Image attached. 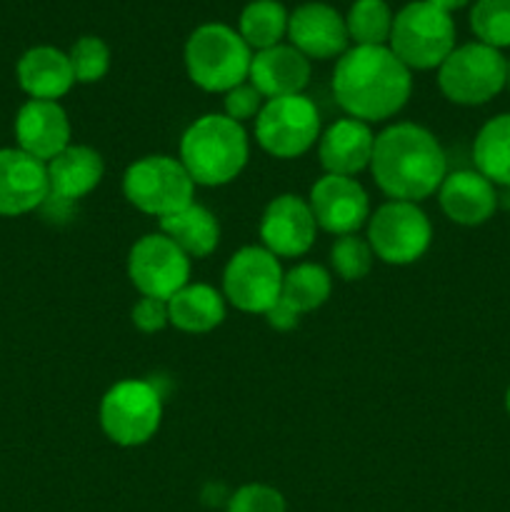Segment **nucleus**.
Here are the masks:
<instances>
[{
	"label": "nucleus",
	"instance_id": "obj_13",
	"mask_svg": "<svg viewBox=\"0 0 510 512\" xmlns=\"http://www.w3.org/2000/svg\"><path fill=\"white\" fill-rule=\"evenodd\" d=\"M308 205L318 230L335 235H353L370 220V198L355 178L325 173L310 188Z\"/></svg>",
	"mask_w": 510,
	"mask_h": 512
},
{
	"label": "nucleus",
	"instance_id": "obj_19",
	"mask_svg": "<svg viewBox=\"0 0 510 512\" xmlns=\"http://www.w3.org/2000/svg\"><path fill=\"white\" fill-rule=\"evenodd\" d=\"M375 133L368 123L355 118H340L320 133L318 158L325 173L355 178L370 170Z\"/></svg>",
	"mask_w": 510,
	"mask_h": 512
},
{
	"label": "nucleus",
	"instance_id": "obj_35",
	"mask_svg": "<svg viewBox=\"0 0 510 512\" xmlns=\"http://www.w3.org/2000/svg\"><path fill=\"white\" fill-rule=\"evenodd\" d=\"M265 320H268V325L273 330H278V333H288V330L298 328L300 323V315L295 313L293 308H290L285 300H278V303L273 305V308L265 313Z\"/></svg>",
	"mask_w": 510,
	"mask_h": 512
},
{
	"label": "nucleus",
	"instance_id": "obj_23",
	"mask_svg": "<svg viewBox=\"0 0 510 512\" xmlns=\"http://www.w3.org/2000/svg\"><path fill=\"white\" fill-rule=\"evenodd\" d=\"M170 325L180 333L203 335L218 328L228 313L223 293L208 283H188L168 300Z\"/></svg>",
	"mask_w": 510,
	"mask_h": 512
},
{
	"label": "nucleus",
	"instance_id": "obj_34",
	"mask_svg": "<svg viewBox=\"0 0 510 512\" xmlns=\"http://www.w3.org/2000/svg\"><path fill=\"white\" fill-rule=\"evenodd\" d=\"M130 320H133V325L140 333H160V330H165L170 325L168 300L143 298V295H140V300L133 305V310H130Z\"/></svg>",
	"mask_w": 510,
	"mask_h": 512
},
{
	"label": "nucleus",
	"instance_id": "obj_16",
	"mask_svg": "<svg viewBox=\"0 0 510 512\" xmlns=\"http://www.w3.org/2000/svg\"><path fill=\"white\" fill-rule=\"evenodd\" d=\"M50 195L43 160L20 148H0V215L18 218L43 208Z\"/></svg>",
	"mask_w": 510,
	"mask_h": 512
},
{
	"label": "nucleus",
	"instance_id": "obj_21",
	"mask_svg": "<svg viewBox=\"0 0 510 512\" xmlns=\"http://www.w3.org/2000/svg\"><path fill=\"white\" fill-rule=\"evenodd\" d=\"M248 83H253L265 100L303 95L310 83V60L290 43L258 50L253 53Z\"/></svg>",
	"mask_w": 510,
	"mask_h": 512
},
{
	"label": "nucleus",
	"instance_id": "obj_20",
	"mask_svg": "<svg viewBox=\"0 0 510 512\" xmlns=\"http://www.w3.org/2000/svg\"><path fill=\"white\" fill-rule=\"evenodd\" d=\"M45 170L50 185L45 203L73 205L98 188L105 175V163L98 150L90 145L70 143L63 153L45 163Z\"/></svg>",
	"mask_w": 510,
	"mask_h": 512
},
{
	"label": "nucleus",
	"instance_id": "obj_37",
	"mask_svg": "<svg viewBox=\"0 0 510 512\" xmlns=\"http://www.w3.org/2000/svg\"><path fill=\"white\" fill-rule=\"evenodd\" d=\"M505 410H508V415H510V388H508V393H505Z\"/></svg>",
	"mask_w": 510,
	"mask_h": 512
},
{
	"label": "nucleus",
	"instance_id": "obj_18",
	"mask_svg": "<svg viewBox=\"0 0 510 512\" xmlns=\"http://www.w3.org/2000/svg\"><path fill=\"white\" fill-rule=\"evenodd\" d=\"M438 203L445 218L463 228H478L488 223L500 205L498 188L488 178L470 170H453L438 188Z\"/></svg>",
	"mask_w": 510,
	"mask_h": 512
},
{
	"label": "nucleus",
	"instance_id": "obj_12",
	"mask_svg": "<svg viewBox=\"0 0 510 512\" xmlns=\"http://www.w3.org/2000/svg\"><path fill=\"white\" fill-rule=\"evenodd\" d=\"M193 260L158 230L133 243L128 253V278L143 298L170 300L190 283Z\"/></svg>",
	"mask_w": 510,
	"mask_h": 512
},
{
	"label": "nucleus",
	"instance_id": "obj_29",
	"mask_svg": "<svg viewBox=\"0 0 510 512\" xmlns=\"http://www.w3.org/2000/svg\"><path fill=\"white\" fill-rule=\"evenodd\" d=\"M468 20L478 43L495 50L510 48V0H475Z\"/></svg>",
	"mask_w": 510,
	"mask_h": 512
},
{
	"label": "nucleus",
	"instance_id": "obj_15",
	"mask_svg": "<svg viewBox=\"0 0 510 512\" xmlns=\"http://www.w3.org/2000/svg\"><path fill=\"white\" fill-rule=\"evenodd\" d=\"M288 43L308 60H338L350 48L345 15L320 0L298 5L290 10Z\"/></svg>",
	"mask_w": 510,
	"mask_h": 512
},
{
	"label": "nucleus",
	"instance_id": "obj_31",
	"mask_svg": "<svg viewBox=\"0 0 510 512\" xmlns=\"http://www.w3.org/2000/svg\"><path fill=\"white\" fill-rule=\"evenodd\" d=\"M70 68H73L75 83H98L108 75L110 70V48L103 38L98 35H83L73 43V48L68 50Z\"/></svg>",
	"mask_w": 510,
	"mask_h": 512
},
{
	"label": "nucleus",
	"instance_id": "obj_33",
	"mask_svg": "<svg viewBox=\"0 0 510 512\" xmlns=\"http://www.w3.org/2000/svg\"><path fill=\"white\" fill-rule=\"evenodd\" d=\"M265 98L255 90L253 83H240L235 85L233 90H228L223 98V115H228L235 123H248V120H255L263 110Z\"/></svg>",
	"mask_w": 510,
	"mask_h": 512
},
{
	"label": "nucleus",
	"instance_id": "obj_8",
	"mask_svg": "<svg viewBox=\"0 0 510 512\" xmlns=\"http://www.w3.org/2000/svg\"><path fill=\"white\" fill-rule=\"evenodd\" d=\"M508 58L490 45L465 43L455 45L453 53L438 68V88L450 103L475 108L503 93Z\"/></svg>",
	"mask_w": 510,
	"mask_h": 512
},
{
	"label": "nucleus",
	"instance_id": "obj_36",
	"mask_svg": "<svg viewBox=\"0 0 510 512\" xmlns=\"http://www.w3.org/2000/svg\"><path fill=\"white\" fill-rule=\"evenodd\" d=\"M428 3H433L435 8H440V10H445V13H450V15H453L455 10H463V8H468V5H470V0H428Z\"/></svg>",
	"mask_w": 510,
	"mask_h": 512
},
{
	"label": "nucleus",
	"instance_id": "obj_4",
	"mask_svg": "<svg viewBox=\"0 0 510 512\" xmlns=\"http://www.w3.org/2000/svg\"><path fill=\"white\" fill-rule=\"evenodd\" d=\"M183 60L190 83L205 93L225 95L248 80L253 50L233 25L203 23L185 40Z\"/></svg>",
	"mask_w": 510,
	"mask_h": 512
},
{
	"label": "nucleus",
	"instance_id": "obj_27",
	"mask_svg": "<svg viewBox=\"0 0 510 512\" xmlns=\"http://www.w3.org/2000/svg\"><path fill=\"white\" fill-rule=\"evenodd\" d=\"M333 293V275L318 263H298L283 275L280 300L290 305L298 315L323 308Z\"/></svg>",
	"mask_w": 510,
	"mask_h": 512
},
{
	"label": "nucleus",
	"instance_id": "obj_26",
	"mask_svg": "<svg viewBox=\"0 0 510 512\" xmlns=\"http://www.w3.org/2000/svg\"><path fill=\"white\" fill-rule=\"evenodd\" d=\"M288 8L280 0H250L238 18L240 38L253 53L283 43L288 38Z\"/></svg>",
	"mask_w": 510,
	"mask_h": 512
},
{
	"label": "nucleus",
	"instance_id": "obj_25",
	"mask_svg": "<svg viewBox=\"0 0 510 512\" xmlns=\"http://www.w3.org/2000/svg\"><path fill=\"white\" fill-rule=\"evenodd\" d=\"M473 165L495 188L510 190V113L495 115L478 130Z\"/></svg>",
	"mask_w": 510,
	"mask_h": 512
},
{
	"label": "nucleus",
	"instance_id": "obj_10",
	"mask_svg": "<svg viewBox=\"0 0 510 512\" xmlns=\"http://www.w3.org/2000/svg\"><path fill=\"white\" fill-rule=\"evenodd\" d=\"M320 138L318 105L308 95L265 100L255 118V140L268 155L293 160L308 153Z\"/></svg>",
	"mask_w": 510,
	"mask_h": 512
},
{
	"label": "nucleus",
	"instance_id": "obj_6",
	"mask_svg": "<svg viewBox=\"0 0 510 512\" xmlns=\"http://www.w3.org/2000/svg\"><path fill=\"white\" fill-rule=\"evenodd\" d=\"M100 428L110 443L138 448L150 443L163 423V398L148 380H120L100 400Z\"/></svg>",
	"mask_w": 510,
	"mask_h": 512
},
{
	"label": "nucleus",
	"instance_id": "obj_1",
	"mask_svg": "<svg viewBox=\"0 0 510 512\" xmlns=\"http://www.w3.org/2000/svg\"><path fill=\"white\" fill-rule=\"evenodd\" d=\"M333 95L348 118L383 123L413 95V73L388 45H350L335 60Z\"/></svg>",
	"mask_w": 510,
	"mask_h": 512
},
{
	"label": "nucleus",
	"instance_id": "obj_11",
	"mask_svg": "<svg viewBox=\"0 0 510 512\" xmlns=\"http://www.w3.org/2000/svg\"><path fill=\"white\" fill-rule=\"evenodd\" d=\"M283 265L263 245L235 250L223 270V298L240 313L265 315L280 300Z\"/></svg>",
	"mask_w": 510,
	"mask_h": 512
},
{
	"label": "nucleus",
	"instance_id": "obj_32",
	"mask_svg": "<svg viewBox=\"0 0 510 512\" xmlns=\"http://www.w3.org/2000/svg\"><path fill=\"white\" fill-rule=\"evenodd\" d=\"M285 498L280 490L263 483H250L235 490L228 498L225 512H285Z\"/></svg>",
	"mask_w": 510,
	"mask_h": 512
},
{
	"label": "nucleus",
	"instance_id": "obj_38",
	"mask_svg": "<svg viewBox=\"0 0 510 512\" xmlns=\"http://www.w3.org/2000/svg\"><path fill=\"white\" fill-rule=\"evenodd\" d=\"M505 88L510 90V60H508V75H505Z\"/></svg>",
	"mask_w": 510,
	"mask_h": 512
},
{
	"label": "nucleus",
	"instance_id": "obj_30",
	"mask_svg": "<svg viewBox=\"0 0 510 512\" xmlns=\"http://www.w3.org/2000/svg\"><path fill=\"white\" fill-rule=\"evenodd\" d=\"M375 253L365 238L358 233L340 235L330 248V265H333L335 275L345 283H358V280L368 278L373 270Z\"/></svg>",
	"mask_w": 510,
	"mask_h": 512
},
{
	"label": "nucleus",
	"instance_id": "obj_3",
	"mask_svg": "<svg viewBox=\"0 0 510 512\" xmlns=\"http://www.w3.org/2000/svg\"><path fill=\"white\" fill-rule=\"evenodd\" d=\"M250 158L248 133L223 113L195 118L180 138L178 160L195 185L220 188L238 178Z\"/></svg>",
	"mask_w": 510,
	"mask_h": 512
},
{
	"label": "nucleus",
	"instance_id": "obj_9",
	"mask_svg": "<svg viewBox=\"0 0 510 512\" xmlns=\"http://www.w3.org/2000/svg\"><path fill=\"white\" fill-rule=\"evenodd\" d=\"M365 240L388 265L418 263L433 243V223L418 203L388 200L370 213Z\"/></svg>",
	"mask_w": 510,
	"mask_h": 512
},
{
	"label": "nucleus",
	"instance_id": "obj_28",
	"mask_svg": "<svg viewBox=\"0 0 510 512\" xmlns=\"http://www.w3.org/2000/svg\"><path fill=\"white\" fill-rule=\"evenodd\" d=\"M395 13L385 0H353L345 13L350 45H388Z\"/></svg>",
	"mask_w": 510,
	"mask_h": 512
},
{
	"label": "nucleus",
	"instance_id": "obj_24",
	"mask_svg": "<svg viewBox=\"0 0 510 512\" xmlns=\"http://www.w3.org/2000/svg\"><path fill=\"white\" fill-rule=\"evenodd\" d=\"M160 233L168 235L190 260H203L215 253L220 243V223L205 205L190 203L178 213L160 218Z\"/></svg>",
	"mask_w": 510,
	"mask_h": 512
},
{
	"label": "nucleus",
	"instance_id": "obj_14",
	"mask_svg": "<svg viewBox=\"0 0 510 512\" xmlns=\"http://www.w3.org/2000/svg\"><path fill=\"white\" fill-rule=\"evenodd\" d=\"M260 245L275 258H300L308 253L318 235V223L308 200L300 195H275L260 218Z\"/></svg>",
	"mask_w": 510,
	"mask_h": 512
},
{
	"label": "nucleus",
	"instance_id": "obj_7",
	"mask_svg": "<svg viewBox=\"0 0 510 512\" xmlns=\"http://www.w3.org/2000/svg\"><path fill=\"white\" fill-rule=\"evenodd\" d=\"M123 195L135 210L168 218L195 200V183L173 155H145L123 173Z\"/></svg>",
	"mask_w": 510,
	"mask_h": 512
},
{
	"label": "nucleus",
	"instance_id": "obj_5",
	"mask_svg": "<svg viewBox=\"0 0 510 512\" xmlns=\"http://www.w3.org/2000/svg\"><path fill=\"white\" fill-rule=\"evenodd\" d=\"M388 48L413 70H438L455 50V20L428 0H413L395 13Z\"/></svg>",
	"mask_w": 510,
	"mask_h": 512
},
{
	"label": "nucleus",
	"instance_id": "obj_17",
	"mask_svg": "<svg viewBox=\"0 0 510 512\" xmlns=\"http://www.w3.org/2000/svg\"><path fill=\"white\" fill-rule=\"evenodd\" d=\"M73 138L68 113L55 100H25L15 115V148L33 158L53 160L63 153Z\"/></svg>",
	"mask_w": 510,
	"mask_h": 512
},
{
	"label": "nucleus",
	"instance_id": "obj_22",
	"mask_svg": "<svg viewBox=\"0 0 510 512\" xmlns=\"http://www.w3.org/2000/svg\"><path fill=\"white\" fill-rule=\"evenodd\" d=\"M15 78L28 100H55L58 103L75 85L68 53L55 45H35V48L25 50L15 65Z\"/></svg>",
	"mask_w": 510,
	"mask_h": 512
},
{
	"label": "nucleus",
	"instance_id": "obj_2",
	"mask_svg": "<svg viewBox=\"0 0 510 512\" xmlns=\"http://www.w3.org/2000/svg\"><path fill=\"white\" fill-rule=\"evenodd\" d=\"M370 173L390 200L423 203L438 193L448 175V158L428 128L418 123H393L375 135Z\"/></svg>",
	"mask_w": 510,
	"mask_h": 512
}]
</instances>
